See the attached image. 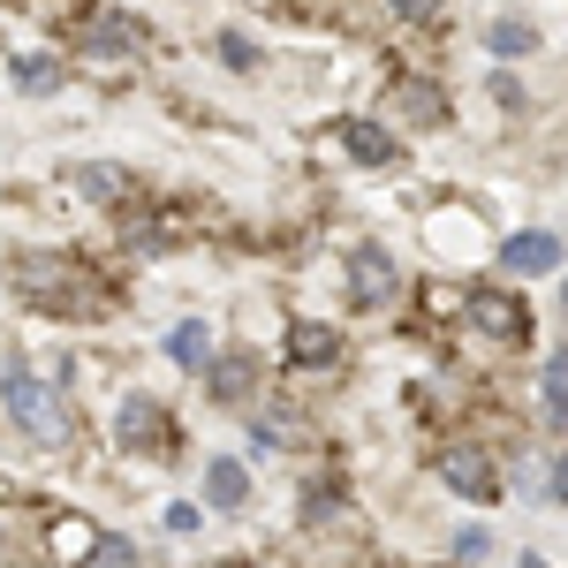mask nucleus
I'll use <instances>...</instances> for the list:
<instances>
[{"label":"nucleus","mask_w":568,"mask_h":568,"mask_svg":"<svg viewBox=\"0 0 568 568\" xmlns=\"http://www.w3.org/2000/svg\"><path fill=\"white\" fill-rule=\"evenodd\" d=\"M77 281H84V265H69V258H39V251L16 258V288H23L39 311H99L106 304L99 288H77Z\"/></svg>","instance_id":"1"},{"label":"nucleus","mask_w":568,"mask_h":568,"mask_svg":"<svg viewBox=\"0 0 568 568\" xmlns=\"http://www.w3.org/2000/svg\"><path fill=\"white\" fill-rule=\"evenodd\" d=\"M0 402H8V417H16L31 439H69V409H61V394L45 387V379H31L23 364L0 372Z\"/></svg>","instance_id":"2"},{"label":"nucleus","mask_w":568,"mask_h":568,"mask_svg":"<svg viewBox=\"0 0 568 568\" xmlns=\"http://www.w3.org/2000/svg\"><path fill=\"white\" fill-rule=\"evenodd\" d=\"M439 485H455L463 500H493V493H500V470H493L485 447H447V455H439Z\"/></svg>","instance_id":"3"},{"label":"nucleus","mask_w":568,"mask_h":568,"mask_svg":"<svg viewBox=\"0 0 568 568\" xmlns=\"http://www.w3.org/2000/svg\"><path fill=\"white\" fill-rule=\"evenodd\" d=\"M394 288H402V273H394V258L379 251V243H364L349 258V296L364 311H379V304H394Z\"/></svg>","instance_id":"4"},{"label":"nucleus","mask_w":568,"mask_h":568,"mask_svg":"<svg viewBox=\"0 0 568 568\" xmlns=\"http://www.w3.org/2000/svg\"><path fill=\"white\" fill-rule=\"evenodd\" d=\"M114 439H122L130 455H144V447H160V439H168V409H160L152 394H130V402L114 409Z\"/></svg>","instance_id":"5"},{"label":"nucleus","mask_w":568,"mask_h":568,"mask_svg":"<svg viewBox=\"0 0 568 568\" xmlns=\"http://www.w3.org/2000/svg\"><path fill=\"white\" fill-rule=\"evenodd\" d=\"M470 318H478V334H493V342H524L530 334V311L516 296H500V288H478L470 296Z\"/></svg>","instance_id":"6"},{"label":"nucleus","mask_w":568,"mask_h":568,"mask_svg":"<svg viewBox=\"0 0 568 568\" xmlns=\"http://www.w3.org/2000/svg\"><path fill=\"white\" fill-rule=\"evenodd\" d=\"M508 273H561V235L554 227H524V235H508Z\"/></svg>","instance_id":"7"},{"label":"nucleus","mask_w":568,"mask_h":568,"mask_svg":"<svg viewBox=\"0 0 568 568\" xmlns=\"http://www.w3.org/2000/svg\"><path fill=\"white\" fill-rule=\"evenodd\" d=\"M205 387H213L220 409H251V387H258V364L251 356H227V364H205Z\"/></svg>","instance_id":"8"},{"label":"nucleus","mask_w":568,"mask_h":568,"mask_svg":"<svg viewBox=\"0 0 568 568\" xmlns=\"http://www.w3.org/2000/svg\"><path fill=\"white\" fill-rule=\"evenodd\" d=\"M342 152H349L356 168H394V160H402L394 130H379V122H349V130H342Z\"/></svg>","instance_id":"9"},{"label":"nucleus","mask_w":568,"mask_h":568,"mask_svg":"<svg viewBox=\"0 0 568 568\" xmlns=\"http://www.w3.org/2000/svg\"><path fill=\"white\" fill-rule=\"evenodd\" d=\"M160 349L175 356L182 372H205V364H213V326H205V318H182V326H168Z\"/></svg>","instance_id":"10"},{"label":"nucleus","mask_w":568,"mask_h":568,"mask_svg":"<svg viewBox=\"0 0 568 568\" xmlns=\"http://www.w3.org/2000/svg\"><path fill=\"white\" fill-rule=\"evenodd\" d=\"M538 417H546L554 433L568 425V356H561V349L546 356V379H538Z\"/></svg>","instance_id":"11"},{"label":"nucleus","mask_w":568,"mask_h":568,"mask_svg":"<svg viewBox=\"0 0 568 568\" xmlns=\"http://www.w3.org/2000/svg\"><path fill=\"white\" fill-rule=\"evenodd\" d=\"M288 356L326 372V364H342V334H334V326H296V334H288Z\"/></svg>","instance_id":"12"},{"label":"nucleus","mask_w":568,"mask_h":568,"mask_svg":"<svg viewBox=\"0 0 568 568\" xmlns=\"http://www.w3.org/2000/svg\"><path fill=\"white\" fill-rule=\"evenodd\" d=\"M205 500L213 508H243L251 500V470L243 463H205Z\"/></svg>","instance_id":"13"},{"label":"nucleus","mask_w":568,"mask_h":568,"mask_svg":"<svg viewBox=\"0 0 568 568\" xmlns=\"http://www.w3.org/2000/svg\"><path fill=\"white\" fill-rule=\"evenodd\" d=\"M91 45H99V53H130V45H144V23H136V16H99V23H91Z\"/></svg>","instance_id":"14"},{"label":"nucleus","mask_w":568,"mask_h":568,"mask_svg":"<svg viewBox=\"0 0 568 568\" xmlns=\"http://www.w3.org/2000/svg\"><path fill=\"white\" fill-rule=\"evenodd\" d=\"M485 45H493L500 61H524V53H538V31H530V23H493Z\"/></svg>","instance_id":"15"},{"label":"nucleus","mask_w":568,"mask_h":568,"mask_svg":"<svg viewBox=\"0 0 568 568\" xmlns=\"http://www.w3.org/2000/svg\"><path fill=\"white\" fill-rule=\"evenodd\" d=\"M84 561L91 568H136V546H130V538H91Z\"/></svg>","instance_id":"16"},{"label":"nucleus","mask_w":568,"mask_h":568,"mask_svg":"<svg viewBox=\"0 0 568 568\" xmlns=\"http://www.w3.org/2000/svg\"><path fill=\"white\" fill-rule=\"evenodd\" d=\"M530 493L561 508V455H546V463H530Z\"/></svg>","instance_id":"17"},{"label":"nucleus","mask_w":568,"mask_h":568,"mask_svg":"<svg viewBox=\"0 0 568 568\" xmlns=\"http://www.w3.org/2000/svg\"><path fill=\"white\" fill-rule=\"evenodd\" d=\"M16 84H23V91H53V84H61V69H53V61H16Z\"/></svg>","instance_id":"18"},{"label":"nucleus","mask_w":568,"mask_h":568,"mask_svg":"<svg viewBox=\"0 0 568 568\" xmlns=\"http://www.w3.org/2000/svg\"><path fill=\"white\" fill-rule=\"evenodd\" d=\"M402 106H409L417 122H439V91L433 84H402Z\"/></svg>","instance_id":"19"},{"label":"nucleus","mask_w":568,"mask_h":568,"mask_svg":"<svg viewBox=\"0 0 568 568\" xmlns=\"http://www.w3.org/2000/svg\"><path fill=\"white\" fill-rule=\"evenodd\" d=\"M485 546H493V538H485V524L455 530V561H485Z\"/></svg>","instance_id":"20"},{"label":"nucleus","mask_w":568,"mask_h":568,"mask_svg":"<svg viewBox=\"0 0 568 568\" xmlns=\"http://www.w3.org/2000/svg\"><path fill=\"white\" fill-rule=\"evenodd\" d=\"M91 554V530L84 524H61V561H84Z\"/></svg>","instance_id":"21"},{"label":"nucleus","mask_w":568,"mask_h":568,"mask_svg":"<svg viewBox=\"0 0 568 568\" xmlns=\"http://www.w3.org/2000/svg\"><path fill=\"white\" fill-rule=\"evenodd\" d=\"M220 61H227V69H258V45H243V39H220Z\"/></svg>","instance_id":"22"},{"label":"nucleus","mask_w":568,"mask_h":568,"mask_svg":"<svg viewBox=\"0 0 568 568\" xmlns=\"http://www.w3.org/2000/svg\"><path fill=\"white\" fill-rule=\"evenodd\" d=\"M402 23H425V16H439V0H387Z\"/></svg>","instance_id":"23"},{"label":"nucleus","mask_w":568,"mask_h":568,"mask_svg":"<svg viewBox=\"0 0 568 568\" xmlns=\"http://www.w3.org/2000/svg\"><path fill=\"white\" fill-rule=\"evenodd\" d=\"M168 530H175V538H190V530H197V508H190V500H175V508H168Z\"/></svg>","instance_id":"24"},{"label":"nucleus","mask_w":568,"mask_h":568,"mask_svg":"<svg viewBox=\"0 0 568 568\" xmlns=\"http://www.w3.org/2000/svg\"><path fill=\"white\" fill-rule=\"evenodd\" d=\"M524 568H554V561H538V554H524Z\"/></svg>","instance_id":"25"}]
</instances>
